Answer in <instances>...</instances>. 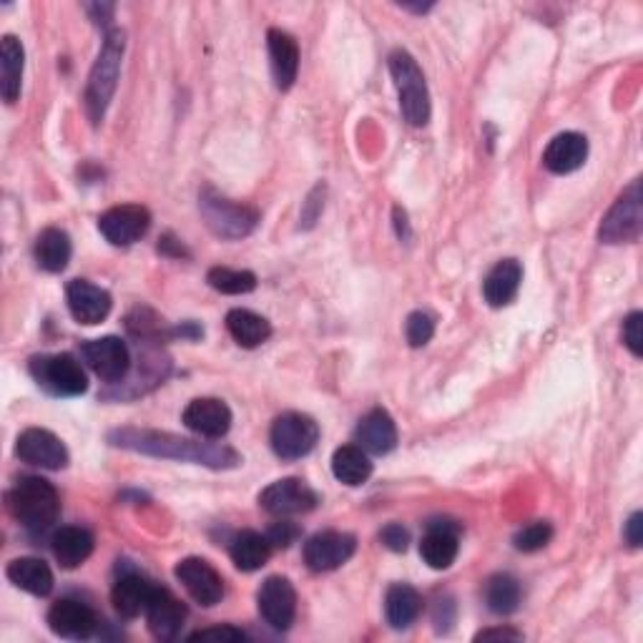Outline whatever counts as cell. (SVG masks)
<instances>
[{"instance_id": "e0dca14e", "label": "cell", "mask_w": 643, "mask_h": 643, "mask_svg": "<svg viewBox=\"0 0 643 643\" xmlns=\"http://www.w3.org/2000/svg\"><path fill=\"white\" fill-rule=\"evenodd\" d=\"M66 302L78 324H99L111 314L113 299L109 292L88 280H73L66 287Z\"/></svg>"}, {"instance_id": "8d00e7d4", "label": "cell", "mask_w": 643, "mask_h": 643, "mask_svg": "<svg viewBox=\"0 0 643 643\" xmlns=\"http://www.w3.org/2000/svg\"><path fill=\"white\" fill-rule=\"evenodd\" d=\"M435 335V320L428 312H412L405 322V337L410 347H425Z\"/></svg>"}, {"instance_id": "836d02e7", "label": "cell", "mask_w": 643, "mask_h": 643, "mask_svg": "<svg viewBox=\"0 0 643 643\" xmlns=\"http://www.w3.org/2000/svg\"><path fill=\"white\" fill-rule=\"evenodd\" d=\"M520 598H523V589H520L518 578L510 573L493 576L485 585V604L498 616L512 614L520 606Z\"/></svg>"}, {"instance_id": "8992f818", "label": "cell", "mask_w": 643, "mask_h": 643, "mask_svg": "<svg viewBox=\"0 0 643 643\" xmlns=\"http://www.w3.org/2000/svg\"><path fill=\"white\" fill-rule=\"evenodd\" d=\"M30 374L53 397H78L88 389V378L76 357L69 353L40 355L28 364Z\"/></svg>"}, {"instance_id": "5bb4252c", "label": "cell", "mask_w": 643, "mask_h": 643, "mask_svg": "<svg viewBox=\"0 0 643 643\" xmlns=\"http://www.w3.org/2000/svg\"><path fill=\"white\" fill-rule=\"evenodd\" d=\"M357 551V539L353 533H339V531H324L312 535L305 543V564L312 568L314 573H327L335 568L345 566Z\"/></svg>"}, {"instance_id": "ba28073f", "label": "cell", "mask_w": 643, "mask_h": 643, "mask_svg": "<svg viewBox=\"0 0 643 643\" xmlns=\"http://www.w3.org/2000/svg\"><path fill=\"white\" fill-rule=\"evenodd\" d=\"M320 441V425L302 412H284L274 420L270 443L282 460H299L314 450Z\"/></svg>"}, {"instance_id": "44dd1931", "label": "cell", "mask_w": 643, "mask_h": 643, "mask_svg": "<svg viewBox=\"0 0 643 643\" xmlns=\"http://www.w3.org/2000/svg\"><path fill=\"white\" fill-rule=\"evenodd\" d=\"M589 159V138L576 132L558 134L543 151V166L551 174H573Z\"/></svg>"}, {"instance_id": "60d3db41", "label": "cell", "mask_w": 643, "mask_h": 643, "mask_svg": "<svg viewBox=\"0 0 643 643\" xmlns=\"http://www.w3.org/2000/svg\"><path fill=\"white\" fill-rule=\"evenodd\" d=\"M297 539H299V528L295 523H287V520L274 523L270 528V533H267V541L272 543V548H289Z\"/></svg>"}, {"instance_id": "ac0fdd59", "label": "cell", "mask_w": 643, "mask_h": 643, "mask_svg": "<svg viewBox=\"0 0 643 643\" xmlns=\"http://www.w3.org/2000/svg\"><path fill=\"white\" fill-rule=\"evenodd\" d=\"M184 621H186V608L182 601H178L171 591L157 589V585H153L149 606H146V623H149L151 636L159 641H174L178 633H182Z\"/></svg>"}, {"instance_id": "b9f144b4", "label": "cell", "mask_w": 643, "mask_h": 643, "mask_svg": "<svg viewBox=\"0 0 643 643\" xmlns=\"http://www.w3.org/2000/svg\"><path fill=\"white\" fill-rule=\"evenodd\" d=\"M453 618H455V604H453V601L450 598L437 601V604H435V616H433L435 629L437 631H447V629H450Z\"/></svg>"}, {"instance_id": "d6986e66", "label": "cell", "mask_w": 643, "mask_h": 643, "mask_svg": "<svg viewBox=\"0 0 643 643\" xmlns=\"http://www.w3.org/2000/svg\"><path fill=\"white\" fill-rule=\"evenodd\" d=\"M182 420L191 433L217 441V437H224L230 433L232 410L224 400H217V397H197V400L186 405Z\"/></svg>"}, {"instance_id": "74e56055", "label": "cell", "mask_w": 643, "mask_h": 643, "mask_svg": "<svg viewBox=\"0 0 643 643\" xmlns=\"http://www.w3.org/2000/svg\"><path fill=\"white\" fill-rule=\"evenodd\" d=\"M623 345L633 357L643 355V314L631 312L623 322Z\"/></svg>"}, {"instance_id": "cb8c5ba5", "label": "cell", "mask_w": 643, "mask_h": 643, "mask_svg": "<svg viewBox=\"0 0 643 643\" xmlns=\"http://www.w3.org/2000/svg\"><path fill=\"white\" fill-rule=\"evenodd\" d=\"M520 282H523V267L516 259H503L487 272L483 282V297L491 307H506L516 299Z\"/></svg>"}, {"instance_id": "7402d4cb", "label": "cell", "mask_w": 643, "mask_h": 643, "mask_svg": "<svg viewBox=\"0 0 643 643\" xmlns=\"http://www.w3.org/2000/svg\"><path fill=\"white\" fill-rule=\"evenodd\" d=\"M267 46H270L274 84L280 91H289V88L295 86L297 71H299L297 40L280 28H272L270 34H267Z\"/></svg>"}, {"instance_id": "d6a6232c", "label": "cell", "mask_w": 643, "mask_h": 643, "mask_svg": "<svg viewBox=\"0 0 643 643\" xmlns=\"http://www.w3.org/2000/svg\"><path fill=\"white\" fill-rule=\"evenodd\" d=\"M232 560L234 566L244 573H255L259 568L267 566V560L272 556V543L267 541V535L255 533V531H244L237 539L232 541Z\"/></svg>"}, {"instance_id": "7bdbcfd3", "label": "cell", "mask_w": 643, "mask_h": 643, "mask_svg": "<svg viewBox=\"0 0 643 643\" xmlns=\"http://www.w3.org/2000/svg\"><path fill=\"white\" fill-rule=\"evenodd\" d=\"M623 539H626V543L631 545V548H641V543H643V516L639 510L633 512V516L629 518V523H626Z\"/></svg>"}, {"instance_id": "f35d334b", "label": "cell", "mask_w": 643, "mask_h": 643, "mask_svg": "<svg viewBox=\"0 0 643 643\" xmlns=\"http://www.w3.org/2000/svg\"><path fill=\"white\" fill-rule=\"evenodd\" d=\"M247 639V633L234 629V626H214V629L194 631L189 641H224V643H239Z\"/></svg>"}, {"instance_id": "9a60e30c", "label": "cell", "mask_w": 643, "mask_h": 643, "mask_svg": "<svg viewBox=\"0 0 643 643\" xmlns=\"http://www.w3.org/2000/svg\"><path fill=\"white\" fill-rule=\"evenodd\" d=\"M99 623L101 621L94 614V608L81 604L76 598L55 601L51 610H48V629L61 639L86 641L99 631Z\"/></svg>"}, {"instance_id": "277c9868", "label": "cell", "mask_w": 643, "mask_h": 643, "mask_svg": "<svg viewBox=\"0 0 643 643\" xmlns=\"http://www.w3.org/2000/svg\"><path fill=\"white\" fill-rule=\"evenodd\" d=\"M389 76L395 81L397 96H400V111L410 126H425L430 121V94L425 76L407 51H395L389 55Z\"/></svg>"}, {"instance_id": "52a82bcc", "label": "cell", "mask_w": 643, "mask_h": 643, "mask_svg": "<svg viewBox=\"0 0 643 643\" xmlns=\"http://www.w3.org/2000/svg\"><path fill=\"white\" fill-rule=\"evenodd\" d=\"M643 230V199H641V182L636 178L621 197L616 199L614 207L608 209L598 230V239L604 244H629L641 237Z\"/></svg>"}, {"instance_id": "ffe728a7", "label": "cell", "mask_w": 643, "mask_h": 643, "mask_svg": "<svg viewBox=\"0 0 643 643\" xmlns=\"http://www.w3.org/2000/svg\"><path fill=\"white\" fill-rule=\"evenodd\" d=\"M458 525L450 520H435L430 523V531L420 543V556L433 571H447L458 558L460 543H458Z\"/></svg>"}, {"instance_id": "6da1fadb", "label": "cell", "mask_w": 643, "mask_h": 643, "mask_svg": "<svg viewBox=\"0 0 643 643\" xmlns=\"http://www.w3.org/2000/svg\"><path fill=\"white\" fill-rule=\"evenodd\" d=\"M109 443L132 453L151 455V458L194 462V466H207L214 470H230V468H237L242 462L239 453L230 445L186 441V437H178L171 433H157V430L121 428L109 433Z\"/></svg>"}, {"instance_id": "8fae6325", "label": "cell", "mask_w": 643, "mask_h": 643, "mask_svg": "<svg viewBox=\"0 0 643 643\" xmlns=\"http://www.w3.org/2000/svg\"><path fill=\"white\" fill-rule=\"evenodd\" d=\"M15 455L23 462H28V466L44 470H63L71 460L69 447L63 445L61 437L44 428L23 430L18 435V443H15Z\"/></svg>"}, {"instance_id": "30bf717a", "label": "cell", "mask_w": 643, "mask_h": 643, "mask_svg": "<svg viewBox=\"0 0 643 643\" xmlns=\"http://www.w3.org/2000/svg\"><path fill=\"white\" fill-rule=\"evenodd\" d=\"M259 616L274 631H287L297 616V591L289 578L270 576L257 593Z\"/></svg>"}, {"instance_id": "d590c367", "label": "cell", "mask_w": 643, "mask_h": 643, "mask_svg": "<svg viewBox=\"0 0 643 643\" xmlns=\"http://www.w3.org/2000/svg\"><path fill=\"white\" fill-rule=\"evenodd\" d=\"M551 539H553L551 523H545V520H539V523H531V525L520 528V531L516 533V539H512V543H516L518 551L535 553V551L545 548V545L551 543Z\"/></svg>"}, {"instance_id": "4316f807", "label": "cell", "mask_w": 643, "mask_h": 643, "mask_svg": "<svg viewBox=\"0 0 643 643\" xmlns=\"http://www.w3.org/2000/svg\"><path fill=\"white\" fill-rule=\"evenodd\" d=\"M153 593L151 581H146L144 576L128 573L121 576L116 585L111 591V604L116 608L119 616L124 618H136L146 614V606H149V598Z\"/></svg>"}, {"instance_id": "e575fe53", "label": "cell", "mask_w": 643, "mask_h": 643, "mask_svg": "<svg viewBox=\"0 0 643 643\" xmlns=\"http://www.w3.org/2000/svg\"><path fill=\"white\" fill-rule=\"evenodd\" d=\"M207 282L211 289L222 292V295H249L257 289V274L247 270H230V267H214L209 270Z\"/></svg>"}, {"instance_id": "7a4b0ae2", "label": "cell", "mask_w": 643, "mask_h": 643, "mask_svg": "<svg viewBox=\"0 0 643 643\" xmlns=\"http://www.w3.org/2000/svg\"><path fill=\"white\" fill-rule=\"evenodd\" d=\"M124 51H126V34L121 28H111L103 38L101 53L99 59H96L91 76H88V84H86V111L94 124H101L106 116V109H109L113 94H116Z\"/></svg>"}, {"instance_id": "f6af8a7d", "label": "cell", "mask_w": 643, "mask_h": 643, "mask_svg": "<svg viewBox=\"0 0 643 643\" xmlns=\"http://www.w3.org/2000/svg\"><path fill=\"white\" fill-rule=\"evenodd\" d=\"M159 251L161 255H171V257H189V251L184 249V244L176 242L174 237H171V234H166V237L161 239Z\"/></svg>"}, {"instance_id": "f546056e", "label": "cell", "mask_w": 643, "mask_h": 643, "mask_svg": "<svg viewBox=\"0 0 643 643\" xmlns=\"http://www.w3.org/2000/svg\"><path fill=\"white\" fill-rule=\"evenodd\" d=\"M226 330L244 349H255L272 337V324L251 309H232L226 314Z\"/></svg>"}, {"instance_id": "bcb514c9", "label": "cell", "mask_w": 643, "mask_h": 643, "mask_svg": "<svg viewBox=\"0 0 643 643\" xmlns=\"http://www.w3.org/2000/svg\"><path fill=\"white\" fill-rule=\"evenodd\" d=\"M88 13H91V18H94V23L96 26H106V23L111 21V15H113V5H106V3H96V5H88Z\"/></svg>"}, {"instance_id": "1f68e13d", "label": "cell", "mask_w": 643, "mask_h": 643, "mask_svg": "<svg viewBox=\"0 0 643 643\" xmlns=\"http://www.w3.org/2000/svg\"><path fill=\"white\" fill-rule=\"evenodd\" d=\"M420 610H422V598L412 585L407 583L389 585L385 596V616L393 629L400 631V629H407V626H412L418 621Z\"/></svg>"}, {"instance_id": "4dcf8cb0", "label": "cell", "mask_w": 643, "mask_h": 643, "mask_svg": "<svg viewBox=\"0 0 643 643\" xmlns=\"http://www.w3.org/2000/svg\"><path fill=\"white\" fill-rule=\"evenodd\" d=\"M332 475L342 485L357 487L372 478V462L360 445H342L332 455Z\"/></svg>"}, {"instance_id": "d4e9b609", "label": "cell", "mask_w": 643, "mask_h": 643, "mask_svg": "<svg viewBox=\"0 0 643 643\" xmlns=\"http://www.w3.org/2000/svg\"><path fill=\"white\" fill-rule=\"evenodd\" d=\"M23 69H26V51L15 36H3L0 40V94L5 103H15L21 96Z\"/></svg>"}, {"instance_id": "7c38bea8", "label": "cell", "mask_w": 643, "mask_h": 643, "mask_svg": "<svg viewBox=\"0 0 643 643\" xmlns=\"http://www.w3.org/2000/svg\"><path fill=\"white\" fill-rule=\"evenodd\" d=\"M149 226V209L138 207V203H121V207L109 209L99 219V232L113 247H132V244L146 237Z\"/></svg>"}, {"instance_id": "603a6c76", "label": "cell", "mask_w": 643, "mask_h": 643, "mask_svg": "<svg viewBox=\"0 0 643 643\" xmlns=\"http://www.w3.org/2000/svg\"><path fill=\"white\" fill-rule=\"evenodd\" d=\"M357 443L368 455H387L397 445V428L387 410H372L357 425Z\"/></svg>"}, {"instance_id": "ab89813d", "label": "cell", "mask_w": 643, "mask_h": 643, "mask_svg": "<svg viewBox=\"0 0 643 643\" xmlns=\"http://www.w3.org/2000/svg\"><path fill=\"white\" fill-rule=\"evenodd\" d=\"M380 541L385 548H389L393 553H405L407 545H410V531L403 528L400 523H389L382 528L380 533Z\"/></svg>"}, {"instance_id": "9c48e42d", "label": "cell", "mask_w": 643, "mask_h": 643, "mask_svg": "<svg viewBox=\"0 0 643 643\" xmlns=\"http://www.w3.org/2000/svg\"><path fill=\"white\" fill-rule=\"evenodd\" d=\"M317 503H320L317 493L299 478L276 480V483L267 485L264 491L259 493V506L276 518L302 516V512L314 510Z\"/></svg>"}, {"instance_id": "2e32d148", "label": "cell", "mask_w": 643, "mask_h": 643, "mask_svg": "<svg viewBox=\"0 0 643 643\" xmlns=\"http://www.w3.org/2000/svg\"><path fill=\"white\" fill-rule=\"evenodd\" d=\"M176 581L184 585L186 593L201 606H217L224 598L222 576L209 560L203 558H184L176 566Z\"/></svg>"}, {"instance_id": "83f0119b", "label": "cell", "mask_w": 643, "mask_h": 643, "mask_svg": "<svg viewBox=\"0 0 643 643\" xmlns=\"http://www.w3.org/2000/svg\"><path fill=\"white\" fill-rule=\"evenodd\" d=\"M51 548H53L55 560H59L63 568H69L71 571V568L84 566L86 560L91 558L94 535L88 533L86 528H78V525L61 528V531L53 535Z\"/></svg>"}, {"instance_id": "ee69618b", "label": "cell", "mask_w": 643, "mask_h": 643, "mask_svg": "<svg viewBox=\"0 0 643 643\" xmlns=\"http://www.w3.org/2000/svg\"><path fill=\"white\" fill-rule=\"evenodd\" d=\"M520 641L523 639V633L516 631V629H485L480 631L475 641Z\"/></svg>"}, {"instance_id": "484cf974", "label": "cell", "mask_w": 643, "mask_h": 643, "mask_svg": "<svg viewBox=\"0 0 643 643\" xmlns=\"http://www.w3.org/2000/svg\"><path fill=\"white\" fill-rule=\"evenodd\" d=\"M8 581L30 596H48L53 591V571L40 558H15L5 568Z\"/></svg>"}, {"instance_id": "5b68a950", "label": "cell", "mask_w": 643, "mask_h": 643, "mask_svg": "<svg viewBox=\"0 0 643 643\" xmlns=\"http://www.w3.org/2000/svg\"><path fill=\"white\" fill-rule=\"evenodd\" d=\"M199 209L209 230L222 239L247 237V234L255 232L259 222L257 209L226 199L214 189H209V186L199 194Z\"/></svg>"}, {"instance_id": "f1b7e54d", "label": "cell", "mask_w": 643, "mask_h": 643, "mask_svg": "<svg viewBox=\"0 0 643 643\" xmlns=\"http://www.w3.org/2000/svg\"><path fill=\"white\" fill-rule=\"evenodd\" d=\"M71 255H73L71 237L63 230L51 226V230H44L38 234L34 257H36V264L44 272H51V274L63 272L71 262Z\"/></svg>"}, {"instance_id": "4fadbf2b", "label": "cell", "mask_w": 643, "mask_h": 643, "mask_svg": "<svg viewBox=\"0 0 643 643\" xmlns=\"http://www.w3.org/2000/svg\"><path fill=\"white\" fill-rule=\"evenodd\" d=\"M81 357L101 380L121 382L132 368V353L121 337H99L81 347Z\"/></svg>"}, {"instance_id": "3957f363", "label": "cell", "mask_w": 643, "mask_h": 643, "mask_svg": "<svg viewBox=\"0 0 643 643\" xmlns=\"http://www.w3.org/2000/svg\"><path fill=\"white\" fill-rule=\"evenodd\" d=\"M8 510L28 531H46L59 520V491L44 478H21L8 491Z\"/></svg>"}]
</instances>
